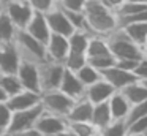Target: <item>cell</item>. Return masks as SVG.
Masks as SVG:
<instances>
[{
  "mask_svg": "<svg viewBox=\"0 0 147 136\" xmlns=\"http://www.w3.org/2000/svg\"><path fill=\"white\" fill-rule=\"evenodd\" d=\"M82 14L86 21V30L90 35L106 37L119 27L117 14L105 6L100 0H87Z\"/></svg>",
  "mask_w": 147,
  "mask_h": 136,
  "instance_id": "obj_1",
  "label": "cell"
},
{
  "mask_svg": "<svg viewBox=\"0 0 147 136\" xmlns=\"http://www.w3.org/2000/svg\"><path fill=\"white\" fill-rule=\"evenodd\" d=\"M105 40L108 43L109 51L114 55V59H136L138 60L141 57H144L142 49L136 43H133L123 33V30L120 27L112 30L109 35H106Z\"/></svg>",
  "mask_w": 147,
  "mask_h": 136,
  "instance_id": "obj_2",
  "label": "cell"
},
{
  "mask_svg": "<svg viewBox=\"0 0 147 136\" xmlns=\"http://www.w3.org/2000/svg\"><path fill=\"white\" fill-rule=\"evenodd\" d=\"M14 46L19 51L22 60H30V62H35V63H43L48 60L46 46L36 38H33L24 28H18L16 37H14Z\"/></svg>",
  "mask_w": 147,
  "mask_h": 136,
  "instance_id": "obj_3",
  "label": "cell"
},
{
  "mask_svg": "<svg viewBox=\"0 0 147 136\" xmlns=\"http://www.w3.org/2000/svg\"><path fill=\"white\" fill-rule=\"evenodd\" d=\"M74 101L76 100H73V98H70L68 95H65L63 92H60L59 89H55V90L43 92L40 103H41V106H43V111L55 114V116L65 117L67 112L70 111V108L73 106Z\"/></svg>",
  "mask_w": 147,
  "mask_h": 136,
  "instance_id": "obj_4",
  "label": "cell"
},
{
  "mask_svg": "<svg viewBox=\"0 0 147 136\" xmlns=\"http://www.w3.org/2000/svg\"><path fill=\"white\" fill-rule=\"evenodd\" d=\"M65 65L60 62H46L40 63V87H41V93L48 90H55L59 89L63 78Z\"/></svg>",
  "mask_w": 147,
  "mask_h": 136,
  "instance_id": "obj_5",
  "label": "cell"
},
{
  "mask_svg": "<svg viewBox=\"0 0 147 136\" xmlns=\"http://www.w3.org/2000/svg\"><path fill=\"white\" fill-rule=\"evenodd\" d=\"M41 112H43L41 103L36 104V106H33V108H29V109L13 112L11 114V120H10V125H8V131L7 133L8 135H13V133H18V131H22V130L35 127L38 117L41 116Z\"/></svg>",
  "mask_w": 147,
  "mask_h": 136,
  "instance_id": "obj_6",
  "label": "cell"
},
{
  "mask_svg": "<svg viewBox=\"0 0 147 136\" xmlns=\"http://www.w3.org/2000/svg\"><path fill=\"white\" fill-rule=\"evenodd\" d=\"M16 76L19 79L21 85H22V89L41 93V87H40V63L30 62V60H21Z\"/></svg>",
  "mask_w": 147,
  "mask_h": 136,
  "instance_id": "obj_7",
  "label": "cell"
},
{
  "mask_svg": "<svg viewBox=\"0 0 147 136\" xmlns=\"http://www.w3.org/2000/svg\"><path fill=\"white\" fill-rule=\"evenodd\" d=\"M5 13L13 21L16 28H26V25L29 24L35 11L32 9L27 0H7Z\"/></svg>",
  "mask_w": 147,
  "mask_h": 136,
  "instance_id": "obj_8",
  "label": "cell"
},
{
  "mask_svg": "<svg viewBox=\"0 0 147 136\" xmlns=\"http://www.w3.org/2000/svg\"><path fill=\"white\" fill-rule=\"evenodd\" d=\"M46 22L49 25L51 33H57V35H63V37H70L76 28L73 27V24L70 22V19L67 18V14L63 13V9L59 5H55L51 11L45 13Z\"/></svg>",
  "mask_w": 147,
  "mask_h": 136,
  "instance_id": "obj_9",
  "label": "cell"
},
{
  "mask_svg": "<svg viewBox=\"0 0 147 136\" xmlns=\"http://www.w3.org/2000/svg\"><path fill=\"white\" fill-rule=\"evenodd\" d=\"M35 128L43 136H54L57 133H62L63 130H67V120L62 116H55V114L43 111L35 123Z\"/></svg>",
  "mask_w": 147,
  "mask_h": 136,
  "instance_id": "obj_10",
  "label": "cell"
},
{
  "mask_svg": "<svg viewBox=\"0 0 147 136\" xmlns=\"http://www.w3.org/2000/svg\"><path fill=\"white\" fill-rule=\"evenodd\" d=\"M40 100H41V93L22 89L18 93L8 97L7 106L11 109V112H16V111H24V109L36 106V104H40Z\"/></svg>",
  "mask_w": 147,
  "mask_h": 136,
  "instance_id": "obj_11",
  "label": "cell"
},
{
  "mask_svg": "<svg viewBox=\"0 0 147 136\" xmlns=\"http://www.w3.org/2000/svg\"><path fill=\"white\" fill-rule=\"evenodd\" d=\"M21 54L14 43L0 46V73L3 74H16L21 63Z\"/></svg>",
  "mask_w": 147,
  "mask_h": 136,
  "instance_id": "obj_12",
  "label": "cell"
},
{
  "mask_svg": "<svg viewBox=\"0 0 147 136\" xmlns=\"http://www.w3.org/2000/svg\"><path fill=\"white\" fill-rule=\"evenodd\" d=\"M67 55H68V38L63 37V35L51 33L48 43H46V57H48V60L63 63Z\"/></svg>",
  "mask_w": 147,
  "mask_h": 136,
  "instance_id": "obj_13",
  "label": "cell"
},
{
  "mask_svg": "<svg viewBox=\"0 0 147 136\" xmlns=\"http://www.w3.org/2000/svg\"><path fill=\"white\" fill-rule=\"evenodd\" d=\"M100 74H101V78L105 79V81H108L115 90H120L122 87H125V85L138 81L136 76H134L131 71H125V70L119 68V66H115V65H112V66H109V68L100 71Z\"/></svg>",
  "mask_w": 147,
  "mask_h": 136,
  "instance_id": "obj_14",
  "label": "cell"
},
{
  "mask_svg": "<svg viewBox=\"0 0 147 136\" xmlns=\"http://www.w3.org/2000/svg\"><path fill=\"white\" fill-rule=\"evenodd\" d=\"M59 90L63 92L65 95H68V97L73 98V100H79V98H82L84 93H86V85L78 79L76 73L65 68L63 78H62V82H60V85H59Z\"/></svg>",
  "mask_w": 147,
  "mask_h": 136,
  "instance_id": "obj_15",
  "label": "cell"
},
{
  "mask_svg": "<svg viewBox=\"0 0 147 136\" xmlns=\"http://www.w3.org/2000/svg\"><path fill=\"white\" fill-rule=\"evenodd\" d=\"M114 92H115V89L112 87L108 81H105V79L101 78V79H98L96 82H93V84L87 85L84 97H86L92 104H96V103L108 101Z\"/></svg>",
  "mask_w": 147,
  "mask_h": 136,
  "instance_id": "obj_16",
  "label": "cell"
},
{
  "mask_svg": "<svg viewBox=\"0 0 147 136\" xmlns=\"http://www.w3.org/2000/svg\"><path fill=\"white\" fill-rule=\"evenodd\" d=\"M24 30H27L33 38L41 41L45 46H46V43H48L49 37H51V30H49V25H48V22H46V18H45L43 13H36V11L33 13L32 19L29 21V24L26 25Z\"/></svg>",
  "mask_w": 147,
  "mask_h": 136,
  "instance_id": "obj_17",
  "label": "cell"
},
{
  "mask_svg": "<svg viewBox=\"0 0 147 136\" xmlns=\"http://www.w3.org/2000/svg\"><path fill=\"white\" fill-rule=\"evenodd\" d=\"M92 109H93V104L86 97H82L73 103V106L70 108V111L65 116V120L67 122H90Z\"/></svg>",
  "mask_w": 147,
  "mask_h": 136,
  "instance_id": "obj_18",
  "label": "cell"
},
{
  "mask_svg": "<svg viewBox=\"0 0 147 136\" xmlns=\"http://www.w3.org/2000/svg\"><path fill=\"white\" fill-rule=\"evenodd\" d=\"M108 106L109 111H111L112 120H123L128 111H130V103L125 100V97L119 90H115L111 95V98L108 100Z\"/></svg>",
  "mask_w": 147,
  "mask_h": 136,
  "instance_id": "obj_19",
  "label": "cell"
},
{
  "mask_svg": "<svg viewBox=\"0 0 147 136\" xmlns=\"http://www.w3.org/2000/svg\"><path fill=\"white\" fill-rule=\"evenodd\" d=\"M89 38H90V33L87 30H84V28L74 30L73 33L68 37V52L70 54H84V55H86Z\"/></svg>",
  "mask_w": 147,
  "mask_h": 136,
  "instance_id": "obj_20",
  "label": "cell"
},
{
  "mask_svg": "<svg viewBox=\"0 0 147 136\" xmlns=\"http://www.w3.org/2000/svg\"><path fill=\"white\" fill-rule=\"evenodd\" d=\"M92 125L95 127L96 130H103L106 125L112 122V116H111V111H109L108 106V101H103V103H96L93 104V109H92V119H90Z\"/></svg>",
  "mask_w": 147,
  "mask_h": 136,
  "instance_id": "obj_21",
  "label": "cell"
},
{
  "mask_svg": "<svg viewBox=\"0 0 147 136\" xmlns=\"http://www.w3.org/2000/svg\"><path fill=\"white\" fill-rule=\"evenodd\" d=\"M123 33L130 38L133 43L142 49V44L147 38V22H131V24H123L120 25Z\"/></svg>",
  "mask_w": 147,
  "mask_h": 136,
  "instance_id": "obj_22",
  "label": "cell"
},
{
  "mask_svg": "<svg viewBox=\"0 0 147 136\" xmlns=\"http://www.w3.org/2000/svg\"><path fill=\"white\" fill-rule=\"evenodd\" d=\"M119 92L125 97V100L130 103V106L131 104H136V103H141V101L147 100V89L141 84V81L131 82V84L122 87Z\"/></svg>",
  "mask_w": 147,
  "mask_h": 136,
  "instance_id": "obj_23",
  "label": "cell"
},
{
  "mask_svg": "<svg viewBox=\"0 0 147 136\" xmlns=\"http://www.w3.org/2000/svg\"><path fill=\"white\" fill-rule=\"evenodd\" d=\"M16 32H18L16 25L13 24V21L8 18V14L3 9V11L0 13V46L14 43Z\"/></svg>",
  "mask_w": 147,
  "mask_h": 136,
  "instance_id": "obj_24",
  "label": "cell"
},
{
  "mask_svg": "<svg viewBox=\"0 0 147 136\" xmlns=\"http://www.w3.org/2000/svg\"><path fill=\"white\" fill-rule=\"evenodd\" d=\"M111 54L109 46L106 43L105 37H98V35H90L89 38V44L86 49V55L89 57H98V55H108Z\"/></svg>",
  "mask_w": 147,
  "mask_h": 136,
  "instance_id": "obj_25",
  "label": "cell"
},
{
  "mask_svg": "<svg viewBox=\"0 0 147 136\" xmlns=\"http://www.w3.org/2000/svg\"><path fill=\"white\" fill-rule=\"evenodd\" d=\"M0 87L3 89L7 97H11V95L18 93L19 90H22V85H21L16 74H3V73H0Z\"/></svg>",
  "mask_w": 147,
  "mask_h": 136,
  "instance_id": "obj_26",
  "label": "cell"
},
{
  "mask_svg": "<svg viewBox=\"0 0 147 136\" xmlns=\"http://www.w3.org/2000/svg\"><path fill=\"white\" fill-rule=\"evenodd\" d=\"M74 73H76L78 79H79L86 87H87V85H90V84H93V82H96L98 79H101L100 71H98V70H95L92 65H89V63L82 65L78 71H74Z\"/></svg>",
  "mask_w": 147,
  "mask_h": 136,
  "instance_id": "obj_27",
  "label": "cell"
},
{
  "mask_svg": "<svg viewBox=\"0 0 147 136\" xmlns=\"http://www.w3.org/2000/svg\"><path fill=\"white\" fill-rule=\"evenodd\" d=\"M144 116H147V100L141 101V103H136V104H131L130 106V111H128V114L125 116V119H123L125 127L130 125L131 122H134V120L144 117Z\"/></svg>",
  "mask_w": 147,
  "mask_h": 136,
  "instance_id": "obj_28",
  "label": "cell"
},
{
  "mask_svg": "<svg viewBox=\"0 0 147 136\" xmlns=\"http://www.w3.org/2000/svg\"><path fill=\"white\" fill-rule=\"evenodd\" d=\"M67 128L73 131L76 136H90L96 131L92 122H67Z\"/></svg>",
  "mask_w": 147,
  "mask_h": 136,
  "instance_id": "obj_29",
  "label": "cell"
},
{
  "mask_svg": "<svg viewBox=\"0 0 147 136\" xmlns=\"http://www.w3.org/2000/svg\"><path fill=\"white\" fill-rule=\"evenodd\" d=\"M87 63L89 65H92L95 70H98V71H103V70L109 68V66H112L115 63V59L112 54H108V55H98V57H89L87 59Z\"/></svg>",
  "mask_w": 147,
  "mask_h": 136,
  "instance_id": "obj_30",
  "label": "cell"
},
{
  "mask_svg": "<svg viewBox=\"0 0 147 136\" xmlns=\"http://www.w3.org/2000/svg\"><path fill=\"white\" fill-rule=\"evenodd\" d=\"M101 136H125L127 135V127L123 120H112L109 125H106L103 130H100Z\"/></svg>",
  "mask_w": 147,
  "mask_h": 136,
  "instance_id": "obj_31",
  "label": "cell"
},
{
  "mask_svg": "<svg viewBox=\"0 0 147 136\" xmlns=\"http://www.w3.org/2000/svg\"><path fill=\"white\" fill-rule=\"evenodd\" d=\"M87 63V57L84 54H70L68 52L67 59L63 60V65L67 70H71V71H78L82 65Z\"/></svg>",
  "mask_w": 147,
  "mask_h": 136,
  "instance_id": "obj_32",
  "label": "cell"
},
{
  "mask_svg": "<svg viewBox=\"0 0 147 136\" xmlns=\"http://www.w3.org/2000/svg\"><path fill=\"white\" fill-rule=\"evenodd\" d=\"M146 133H147V116L127 125V135H146Z\"/></svg>",
  "mask_w": 147,
  "mask_h": 136,
  "instance_id": "obj_33",
  "label": "cell"
},
{
  "mask_svg": "<svg viewBox=\"0 0 147 136\" xmlns=\"http://www.w3.org/2000/svg\"><path fill=\"white\" fill-rule=\"evenodd\" d=\"M11 109L7 106V101L5 103H0V136L5 135L8 131V125H10L11 120Z\"/></svg>",
  "mask_w": 147,
  "mask_h": 136,
  "instance_id": "obj_34",
  "label": "cell"
},
{
  "mask_svg": "<svg viewBox=\"0 0 147 136\" xmlns=\"http://www.w3.org/2000/svg\"><path fill=\"white\" fill-rule=\"evenodd\" d=\"M27 2H29L30 6H32L33 11L43 13V14H45V13H48V11H51V9L57 5V2H55V0H27Z\"/></svg>",
  "mask_w": 147,
  "mask_h": 136,
  "instance_id": "obj_35",
  "label": "cell"
},
{
  "mask_svg": "<svg viewBox=\"0 0 147 136\" xmlns=\"http://www.w3.org/2000/svg\"><path fill=\"white\" fill-rule=\"evenodd\" d=\"M86 2L87 0H60L57 5L63 9H68V11H82Z\"/></svg>",
  "mask_w": 147,
  "mask_h": 136,
  "instance_id": "obj_36",
  "label": "cell"
},
{
  "mask_svg": "<svg viewBox=\"0 0 147 136\" xmlns=\"http://www.w3.org/2000/svg\"><path fill=\"white\" fill-rule=\"evenodd\" d=\"M133 74L136 76L138 81H141V79H146L147 78V57H141L139 60H138V65L134 66L133 70Z\"/></svg>",
  "mask_w": 147,
  "mask_h": 136,
  "instance_id": "obj_37",
  "label": "cell"
},
{
  "mask_svg": "<svg viewBox=\"0 0 147 136\" xmlns=\"http://www.w3.org/2000/svg\"><path fill=\"white\" fill-rule=\"evenodd\" d=\"M139 60V59H138ZM138 60L136 59H115V66H119V68L125 70V71H131L133 73L134 66L138 65Z\"/></svg>",
  "mask_w": 147,
  "mask_h": 136,
  "instance_id": "obj_38",
  "label": "cell"
},
{
  "mask_svg": "<svg viewBox=\"0 0 147 136\" xmlns=\"http://www.w3.org/2000/svg\"><path fill=\"white\" fill-rule=\"evenodd\" d=\"M10 136H43V135L35 128V127H32V128H27V130H22V131L13 133V135H10Z\"/></svg>",
  "mask_w": 147,
  "mask_h": 136,
  "instance_id": "obj_39",
  "label": "cell"
},
{
  "mask_svg": "<svg viewBox=\"0 0 147 136\" xmlns=\"http://www.w3.org/2000/svg\"><path fill=\"white\" fill-rule=\"evenodd\" d=\"M100 2H101L105 6H108L109 9H112V11L115 13V9H117L119 6H120L122 3L125 2V0H100Z\"/></svg>",
  "mask_w": 147,
  "mask_h": 136,
  "instance_id": "obj_40",
  "label": "cell"
},
{
  "mask_svg": "<svg viewBox=\"0 0 147 136\" xmlns=\"http://www.w3.org/2000/svg\"><path fill=\"white\" fill-rule=\"evenodd\" d=\"M54 136H76V135H74V133L73 131H70V130H63V131H62V133H57V135H54Z\"/></svg>",
  "mask_w": 147,
  "mask_h": 136,
  "instance_id": "obj_41",
  "label": "cell"
},
{
  "mask_svg": "<svg viewBox=\"0 0 147 136\" xmlns=\"http://www.w3.org/2000/svg\"><path fill=\"white\" fill-rule=\"evenodd\" d=\"M8 100V97H7V93L3 92V89L0 87V103H5V101Z\"/></svg>",
  "mask_w": 147,
  "mask_h": 136,
  "instance_id": "obj_42",
  "label": "cell"
},
{
  "mask_svg": "<svg viewBox=\"0 0 147 136\" xmlns=\"http://www.w3.org/2000/svg\"><path fill=\"white\" fill-rule=\"evenodd\" d=\"M142 54L147 57V38H146V41H144V44H142Z\"/></svg>",
  "mask_w": 147,
  "mask_h": 136,
  "instance_id": "obj_43",
  "label": "cell"
},
{
  "mask_svg": "<svg viewBox=\"0 0 147 136\" xmlns=\"http://www.w3.org/2000/svg\"><path fill=\"white\" fill-rule=\"evenodd\" d=\"M5 3H7V0H0V13L5 9Z\"/></svg>",
  "mask_w": 147,
  "mask_h": 136,
  "instance_id": "obj_44",
  "label": "cell"
},
{
  "mask_svg": "<svg viewBox=\"0 0 147 136\" xmlns=\"http://www.w3.org/2000/svg\"><path fill=\"white\" fill-rule=\"evenodd\" d=\"M141 84H142V85H144V87H146V89H147V78H146V79H141Z\"/></svg>",
  "mask_w": 147,
  "mask_h": 136,
  "instance_id": "obj_45",
  "label": "cell"
},
{
  "mask_svg": "<svg viewBox=\"0 0 147 136\" xmlns=\"http://www.w3.org/2000/svg\"><path fill=\"white\" fill-rule=\"evenodd\" d=\"M125 2H144V3H147V0H125Z\"/></svg>",
  "mask_w": 147,
  "mask_h": 136,
  "instance_id": "obj_46",
  "label": "cell"
},
{
  "mask_svg": "<svg viewBox=\"0 0 147 136\" xmlns=\"http://www.w3.org/2000/svg\"><path fill=\"white\" fill-rule=\"evenodd\" d=\"M90 136H101V133H100L98 130H96V131H95V133H92V135H90Z\"/></svg>",
  "mask_w": 147,
  "mask_h": 136,
  "instance_id": "obj_47",
  "label": "cell"
},
{
  "mask_svg": "<svg viewBox=\"0 0 147 136\" xmlns=\"http://www.w3.org/2000/svg\"><path fill=\"white\" fill-rule=\"evenodd\" d=\"M127 136H144V135H127Z\"/></svg>",
  "mask_w": 147,
  "mask_h": 136,
  "instance_id": "obj_48",
  "label": "cell"
},
{
  "mask_svg": "<svg viewBox=\"0 0 147 136\" xmlns=\"http://www.w3.org/2000/svg\"><path fill=\"white\" fill-rule=\"evenodd\" d=\"M55 2H57V3H59V2H60V0H55Z\"/></svg>",
  "mask_w": 147,
  "mask_h": 136,
  "instance_id": "obj_49",
  "label": "cell"
}]
</instances>
